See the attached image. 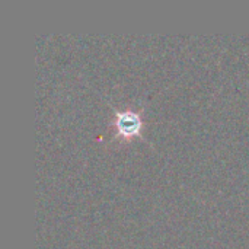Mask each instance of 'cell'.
I'll use <instances>...</instances> for the list:
<instances>
[{
  "instance_id": "1",
  "label": "cell",
  "mask_w": 249,
  "mask_h": 249,
  "mask_svg": "<svg viewBox=\"0 0 249 249\" xmlns=\"http://www.w3.org/2000/svg\"><path fill=\"white\" fill-rule=\"evenodd\" d=\"M112 127L121 137H134L143 130V117L134 109H117L112 118Z\"/></svg>"
}]
</instances>
